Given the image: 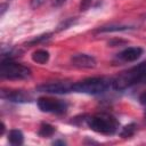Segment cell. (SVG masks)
Segmentation results:
<instances>
[{
    "label": "cell",
    "mask_w": 146,
    "mask_h": 146,
    "mask_svg": "<svg viewBox=\"0 0 146 146\" xmlns=\"http://www.w3.org/2000/svg\"><path fill=\"white\" fill-rule=\"evenodd\" d=\"M52 145H66V143L64 140H55L52 141Z\"/></svg>",
    "instance_id": "21"
},
{
    "label": "cell",
    "mask_w": 146,
    "mask_h": 146,
    "mask_svg": "<svg viewBox=\"0 0 146 146\" xmlns=\"http://www.w3.org/2000/svg\"><path fill=\"white\" fill-rule=\"evenodd\" d=\"M36 90L39 92H46V94H67L70 91H73V84L65 81L48 82L38 86Z\"/></svg>",
    "instance_id": "6"
},
{
    "label": "cell",
    "mask_w": 146,
    "mask_h": 146,
    "mask_svg": "<svg viewBox=\"0 0 146 146\" xmlns=\"http://www.w3.org/2000/svg\"><path fill=\"white\" fill-rule=\"evenodd\" d=\"M3 131H5V124H3V122H1V130H0V135H2V133H3Z\"/></svg>",
    "instance_id": "23"
},
{
    "label": "cell",
    "mask_w": 146,
    "mask_h": 146,
    "mask_svg": "<svg viewBox=\"0 0 146 146\" xmlns=\"http://www.w3.org/2000/svg\"><path fill=\"white\" fill-rule=\"evenodd\" d=\"M144 116H145V120H146V111H145V113H144Z\"/></svg>",
    "instance_id": "24"
},
{
    "label": "cell",
    "mask_w": 146,
    "mask_h": 146,
    "mask_svg": "<svg viewBox=\"0 0 146 146\" xmlns=\"http://www.w3.org/2000/svg\"><path fill=\"white\" fill-rule=\"evenodd\" d=\"M44 2H46V0H31L30 1V6H31L32 9H36L40 6H42Z\"/></svg>",
    "instance_id": "18"
},
{
    "label": "cell",
    "mask_w": 146,
    "mask_h": 146,
    "mask_svg": "<svg viewBox=\"0 0 146 146\" xmlns=\"http://www.w3.org/2000/svg\"><path fill=\"white\" fill-rule=\"evenodd\" d=\"M131 29L130 26L125 25H110V26H103L97 30V32H117V31H125Z\"/></svg>",
    "instance_id": "13"
},
{
    "label": "cell",
    "mask_w": 146,
    "mask_h": 146,
    "mask_svg": "<svg viewBox=\"0 0 146 146\" xmlns=\"http://www.w3.org/2000/svg\"><path fill=\"white\" fill-rule=\"evenodd\" d=\"M110 87V81L104 78H88L82 81H79L73 84V91L89 94V95H98Z\"/></svg>",
    "instance_id": "2"
},
{
    "label": "cell",
    "mask_w": 146,
    "mask_h": 146,
    "mask_svg": "<svg viewBox=\"0 0 146 146\" xmlns=\"http://www.w3.org/2000/svg\"><path fill=\"white\" fill-rule=\"evenodd\" d=\"M143 55V49L140 47H129L119 54V58L123 62H135Z\"/></svg>",
    "instance_id": "9"
},
{
    "label": "cell",
    "mask_w": 146,
    "mask_h": 146,
    "mask_svg": "<svg viewBox=\"0 0 146 146\" xmlns=\"http://www.w3.org/2000/svg\"><path fill=\"white\" fill-rule=\"evenodd\" d=\"M87 124L91 130L103 135H114L119 129L117 120L107 113H100L87 119Z\"/></svg>",
    "instance_id": "1"
},
{
    "label": "cell",
    "mask_w": 146,
    "mask_h": 146,
    "mask_svg": "<svg viewBox=\"0 0 146 146\" xmlns=\"http://www.w3.org/2000/svg\"><path fill=\"white\" fill-rule=\"evenodd\" d=\"M50 38H51V33H46V34H41V35H38V36H35V38H34V39H32L31 41H29V42H27V44H29V46L38 44V43H40V42H44V41L49 40Z\"/></svg>",
    "instance_id": "16"
},
{
    "label": "cell",
    "mask_w": 146,
    "mask_h": 146,
    "mask_svg": "<svg viewBox=\"0 0 146 146\" xmlns=\"http://www.w3.org/2000/svg\"><path fill=\"white\" fill-rule=\"evenodd\" d=\"M38 107L46 113H55V114H63L67 110V104L59 99L46 98L41 97L36 100Z\"/></svg>",
    "instance_id": "4"
},
{
    "label": "cell",
    "mask_w": 146,
    "mask_h": 146,
    "mask_svg": "<svg viewBox=\"0 0 146 146\" xmlns=\"http://www.w3.org/2000/svg\"><path fill=\"white\" fill-rule=\"evenodd\" d=\"M136 129H137L136 123H129V124H127L125 127L122 128V130H121V132H120V136H121V137H124V138L131 137V136L136 132Z\"/></svg>",
    "instance_id": "14"
},
{
    "label": "cell",
    "mask_w": 146,
    "mask_h": 146,
    "mask_svg": "<svg viewBox=\"0 0 146 146\" xmlns=\"http://www.w3.org/2000/svg\"><path fill=\"white\" fill-rule=\"evenodd\" d=\"M8 7V5H6V3H2L1 5V15H3V13L6 11V8Z\"/></svg>",
    "instance_id": "22"
},
{
    "label": "cell",
    "mask_w": 146,
    "mask_h": 146,
    "mask_svg": "<svg viewBox=\"0 0 146 146\" xmlns=\"http://www.w3.org/2000/svg\"><path fill=\"white\" fill-rule=\"evenodd\" d=\"M91 3H92V0H81V2H80V10L81 11L88 10L90 8Z\"/></svg>",
    "instance_id": "17"
},
{
    "label": "cell",
    "mask_w": 146,
    "mask_h": 146,
    "mask_svg": "<svg viewBox=\"0 0 146 146\" xmlns=\"http://www.w3.org/2000/svg\"><path fill=\"white\" fill-rule=\"evenodd\" d=\"M71 63L73 66L79 68H94L97 64L95 57L88 54H76L72 56Z\"/></svg>",
    "instance_id": "8"
},
{
    "label": "cell",
    "mask_w": 146,
    "mask_h": 146,
    "mask_svg": "<svg viewBox=\"0 0 146 146\" xmlns=\"http://www.w3.org/2000/svg\"><path fill=\"white\" fill-rule=\"evenodd\" d=\"M49 52L44 49H39V50H35L33 54H32V60L38 63V64H46L48 60H49Z\"/></svg>",
    "instance_id": "11"
},
{
    "label": "cell",
    "mask_w": 146,
    "mask_h": 146,
    "mask_svg": "<svg viewBox=\"0 0 146 146\" xmlns=\"http://www.w3.org/2000/svg\"><path fill=\"white\" fill-rule=\"evenodd\" d=\"M139 103L144 106H146V91H144L143 94H140L139 96Z\"/></svg>",
    "instance_id": "19"
},
{
    "label": "cell",
    "mask_w": 146,
    "mask_h": 146,
    "mask_svg": "<svg viewBox=\"0 0 146 146\" xmlns=\"http://www.w3.org/2000/svg\"><path fill=\"white\" fill-rule=\"evenodd\" d=\"M1 98L13 103H30L32 97L24 90H1Z\"/></svg>",
    "instance_id": "7"
},
{
    "label": "cell",
    "mask_w": 146,
    "mask_h": 146,
    "mask_svg": "<svg viewBox=\"0 0 146 146\" xmlns=\"http://www.w3.org/2000/svg\"><path fill=\"white\" fill-rule=\"evenodd\" d=\"M0 76L9 80H24L31 76V70L22 64L11 62L10 59L1 60Z\"/></svg>",
    "instance_id": "3"
},
{
    "label": "cell",
    "mask_w": 146,
    "mask_h": 146,
    "mask_svg": "<svg viewBox=\"0 0 146 146\" xmlns=\"http://www.w3.org/2000/svg\"><path fill=\"white\" fill-rule=\"evenodd\" d=\"M55 131H56V129H55L54 125H51L49 123H42L40 125V129H39L38 133L41 137H50L55 133Z\"/></svg>",
    "instance_id": "12"
},
{
    "label": "cell",
    "mask_w": 146,
    "mask_h": 146,
    "mask_svg": "<svg viewBox=\"0 0 146 146\" xmlns=\"http://www.w3.org/2000/svg\"><path fill=\"white\" fill-rule=\"evenodd\" d=\"M78 23V19L76 18H66L65 21H63L58 26H57V30L58 31H63V30H67L68 27H71V26H73V25H75Z\"/></svg>",
    "instance_id": "15"
},
{
    "label": "cell",
    "mask_w": 146,
    "mask_h": 146,
    "mask_svg": "<svg viewBox=\"0 0 146 146\" xmlns=\"http://www.w3.org/2000/svg\"><path fill=\"white\" fill-rule=\"evenodd\" d=\"M65 1H66V0H52V6H55V7H59V6H62Z\"/></svg>",
    "instance_id": "20"
},
{
    "label": "cell",
    "mask_w": 146,
    "mask_h": 146,
    "mask_svg": "<svg viewBox=\"0 0 146 146\" xmlns=\"http://www.w3.org/2000/svg\"><path fill=\"white\" fill-rule=\"evenodd\" d=\"M8 141L11 145H22L24 143V135L18 129H13L8 133Z\"/></svg>",
    "instance_id": "10"
},
{
    "label": "cell",
    "mask_w": 146,
    "mask_h": 146,
    "mask_svg": "<svg viewBox=\"0 0 146 146\" xmlns=\"http://www.w3.org/2000/svg\"><path fill=\"white\" fill-rule=\"evenodd\" d=\"M112 87L115 90H124L130 88L131 86L137 84V72L135 68L129 70L127 72H122L112 80Z\"/></svg>",
    "instance_id": "5"
}]
</instances>
